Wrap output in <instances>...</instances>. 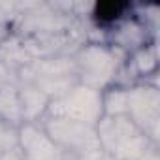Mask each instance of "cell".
I'll return each instance as SVG.
<instances>
[{"label": "cell", "instance_id": "obj_1", "mask_svg": "<svg viewBox=\"0 0 160 160\" xmlns=\"http://www.w3.org/2000/svg\"><path fill=\"white\" fill-rule=\"evenodd\" d=\"M100 147L113 160H134L147 152L152 143L126 115H106L96 128Z\"/></svg>", "mask_w": 160, "mask_h": 160}, {"label": "cell", "instance_id": "obj_2", "mask_svg": "<svg viewBox=\"0 0 160 160\" xmlns=\"http://www.w3.org/2000/svg\"><path fill=\"white\" fill-rule=\"evenodd\" d=\"M49 117L70 119L85 124H98L104 113L102 96L98 91L85 85H75L58 98H53L47 106Z\"/></svg>", "mask_w": 160, "mask_h": 160}, {"label": "cell", "instance_id": "obj_3", "mask_svg": "<svg viewBox=\"0 0 160 160\" xmlns=\"http://www.w3.org/2000/svg\"><path fill=\"white\" fill-rule=\"evenodd\" d=\"M43 130L66 156H83L102 149L96 128L85 122L49 117L43 124Z\"/></svg>", "mask_w": 160, "mask_h": 160}, {"label": "cell", "instance_id": "obj_4", "mask_svg": "<svg viewBox=\"0 0 160 160\" xmlns=\"http://www.w3.org/2000/svg\"><path fill=\"white\" fill-rule=\"evenodd\" d=\"M117 64L119 60L115 53L102 45L83 47L73 57L75 77L81 81V85L94 89V91L106 87L113 79L117 72Z\"/></svg>", "mask_w": 160, "mask_h": 160}, {"label": "cell", "instance_id": "obj_5", "mask_svg": "<svg viewBox=\"0 0 160 160\" xmlns=\"http://www.w3.org/2000/svg\"><path fill=\"white\" fill-rule=\"evenodd\" d=\"M158 108L160 98L154 87H136L126 91V106L124 115L152 141L158 139Z\"/></svg>", "mask_w": 160, "mask_h": 160}, {"label": "cell", "instance_id": "obj_6", "mask_svg": "<svg viewBox=\"0 0 160 160\" xmlns=\"http://www.w3.org/2000/svg\"><path fill=\"white\" fill-rule=\"evenodd\" d=\"M19 149L23 152V160H64L66 158L60 147L45 134V130L38 128L32 122H27L19 130Z\"/></svg>", "mask_w": 160, "mask_h": 160}, {"label": "cell", "instance_id": "obj_7", "mask_svg": "<svg viewBox=\"0 0 160 160\" xmlns=\"http://www.w3.org/2000/svg\"><path fill=\"white\" fill-rule=\"evenodd\" d=\"M17 94L21 102L23 119H27L28 122H32L38 115H42V111L47 109L49 106V98L30 83H21V87L17 89Z\"/></svg>", "mask_w": 160, "mask_h": 160}, {"label": "cell", "instance_id": "obj_8", "mask_svg": "<svg viewBox=\"0 0 160 160\" xmlns=\"http://www.w3.org/2000/svg\"><path fill=\"white\" fill-rule=\"evenodd\" d=\"M21 119H23V111H21L17 89L13 85L2 87L0 89V122L13 124L19 122Z\"/></svg>", "mask_w": 160, "mask_h": 160}, {"label": "cell", "instance_id": "obj_9", "mask_svg": "<svg viewBox=\"0 0 160 160\" xmlns=\"http://www.w3.org/2000/svg\"><path fill=\"white\" fill-rule=\"evenodd\" d=\"M19 145V132L6 122H0V154Z\"/></svg>", "mask_w": 160, "mask_h": 160}, {"label": "cell", "instance_id": "obj_10", "mask_svg": "<svg viewBox=\"0 0 160 160\" xmlns=\"http://www.w3.org/2000/svg\"><path fill=\"white\" fill-rule=\"evenodd\" d=\"M141 38H143V34H141L139 27H138V25H132V23L121 27V30H119V34H117V42L122 43V45H126V47L139 43Z\"/></svg>", "mask_w": 160, "mask_h": 160}, {"label": "cell", "instance_id": "obj_11", "mask_svg": "<svg viewBox=\"0 0 160 160\" xmlns=\"http://www.w3.org/2000/svg\"><path fill=\"white\" fill-rule=\"evenodd\" d=\"M154 66H156V57L152 49H145L138 55V68L141 73H149Z\"/></svg>", "mask_w": 160, "mask_h": 160}, {"label": "cell", "instance_id": "obj_12", "mask_svg": "<svg viewBox=\"0 0 160 160\" xmlns=\"http://www.w3.org/2000/svg\"><path fill=\"white\" fill-rule=\"evenodd\" d=\"M64 160H113V158L104 149H100V151H94V152H89L83 156H66Z\"/></svg>", "mask_w": 160, "mask_h": 160}, {"label": "cell", "instance_id": "obj_13", "mask_svg": "<svg viewBox=\"0 0 160 160\" xmlns=\"http://www.w3.org/2000/svg\"><path fill=\"white\" fill-rule=\"evenodd\" d=\"M0 160H23V152H21L19 145L10 149V151H6L4 154H0Z\"/></svg>", "mask_w": 160, "mask_h": 160}, {"label": "cell", "instance_id": "obj_14", "mask_svg": "<svg viewBox=\"0 0 160 160\" xmlns=\"http://www.w3.org/2000/svg\"><path fill=\"white\" fill-rule=\"evenodd\" d=\"M134 160H158V152H156V145H152L147 152H143L141 156L134 158Z\"/></svg>", "mask_w": 160, "mask_h": 160}, {"label": "cell", "instance_id": "obj_15", "mask_svg": "<svg viewBox=\"0 0 160 160\" xmlns=\"http://www.w3.org/2000/svg\"><path fill=\"white\" fill-rule=\"evenodd\" d=\"M0 38H2V28H0Z\"/></svg>", "mask_w": 160, "mask_h": 160}]
</instances>
